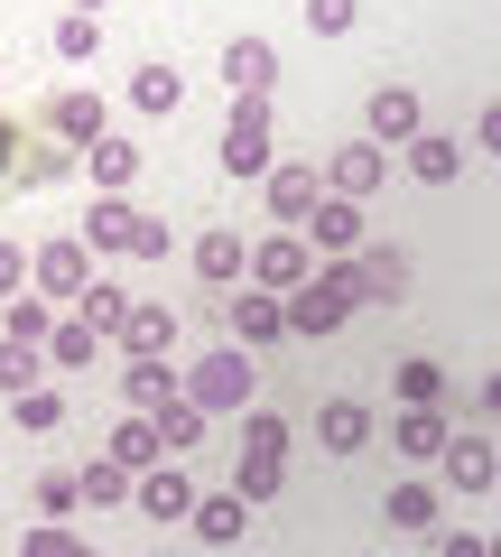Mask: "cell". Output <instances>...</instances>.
I'll return each instance as SVG.
<instances>
[{"label": "cell", "instance_id": "16", "mask_svg": "<svg viewBox=\"0 0 501 557\" xmlns=\"http://www.w3.org/2000/svg\"><path fill=\"white\" fill-rule=\"evenodd\" d=\"M306 251H325V260H353V251H362V205L325 196L316 214H306Z\"/></svg>", "mask_w": 501, "mask_h": 557}, {"label": "cell", "instance_id": "17", "mask_svg": "<svg viewBox=\"0 0 501 557\" xmlns=\"http://www.w3.org/2000/svg\"><path fill=\"white\" fill-rule=\"evenodd\" d=\"M223 84L270 102V84H279V47H270V38H233V47H223Z\"/></svg>", "mask_w": 501, "mask_h": 557}, {"label": "cell", "instance_id": "44", "mask_svg": "<svg viewBox=\"0 0 501 557\" xmlns=\"http://www.w3.org/2000/svg\"><path fill=\"white\" fill-rule=\"evenodd\" d=\"M306 28H316V38H343V28H353V0H306Z\"/></svg>", "mask_w": 501, "mask_h": 557}, {"label": "cell", "instance_id": "1", "mask_svg": "<svg viewBox=\"0 0 501 557\" xmlns=\"http://www.w3.org/2000/svg\"><path fill=\"white\" fill-rule=\"evenodd\" d=\"M353 307H362V278H353V260H316V278H306L298 298H288V335L325 344V335H343V325H353Z\"/></svg>", "mask_w": 501, "mask_h": 557}, {"label": "cell", "instance_id": "22", "mask_svg": "<svg viewBox=\"0 0 501 557\" xmlns=\"http://www.w3.org/2000/svg\"><path fill=\"white\" fill-rule=\"evenodd\" d=\"M177 391H186L177 362H130V372H121V399H130V418H159Z\"/></svg>", "mask_w": 501, "mask_h": 557}, {"label": "cell", "instance_id": "18", "mask_svg": "<svg viewBox=\"0 0 501 557\" xmlns=\"http://www.w3.org/2000/svg\"><path fill=\"white\" fill-rule=\"evenodd\" d=\"M167 344H177V307L140 298V307H130V325H121V354H130V362H167Z\"/></svg>", "mask_w": 501, "mask_h": 557}, {"label": "cell", "instance_id": "38", "mask_svg": "<svg viewBox=\"0 0 501 557\" xmlns=\"http://www.w3.org/2000/svg\"><path fill=\"white\" fill-rule=\"evenodd\" d=\"M10 418H20L28 437H47V428H57V418H65V399H57V391H47V381H38V391H20V399H10Z\"/></svg>", "mask_w": 501, "mask_h": 557}, {"label": "cell", "instance_id": "11", "mask_svg": "<svg viewBox=\"0 0 501 557\" xmlns=\"http://www.w3.org/2000/svg\"><path fill=\"white\" fill-rule=\"evenodd\" d=\"M196 278H204V288H241V278H251V242H241L233 223L196 233Z\"/></svg>", "mask_w": 501, "mask_h": 557}, {"label": "cell", "instance_id": "45", "mask_svg": "<svg viewBox=\"0 0 501 557\" xmlns=\"http://www.w3.org/2000/svg\"><path fill=\"white\" fill-rule=\"evenodd\" d=\"M474 149H492V159H501V102H483V112H474Z\"/></svg>", "mask_w": 501, "mask_h": 557}, {"label": "cell", "instance_id": "25", "mask_svg": "<svg viewBox=\"0 0 501 557\" xmlns=\"http://www.w3.org/2000/svg\"><path fill=\"white\" fill-rule=\"evenodd\" d=\"M47 335H57V307H47L38 288L0 307V344H28V354H47Z\"/></svg>", "mask_w": 501, "mask_h": 557}, {"label": "cell", "instance_id": "34", "mask_svg": "<svg viewBox=\"0 0 501 557\" xmlns=\"http://www.w3.org/2000/svg\"><path fill=\"white\" fill-rule=\"evenodd\" d=\"M390 520L400 530H437V483H390Z\"/></svg>", "mask_w": 501, "mask_h": 557}, {"label": "cell", "instance_id": "3", "mask_svg": "<svg viewBox=\"0 0 501 557\" xmlns=\"http://www.w3.org/2000/svg\"><path fill=\"white\" fill-rule=\"evenodd\" d=\"M270 139H279V131H270V102H261V94H233V121H223V168H233V177H270V168H279V159H270Z\"/></svg>", "mask_w": 501, "mask_h": 557}, {"label": "cell", "instance_id": "21", "mask_svg": "<svg viewBox=\"0 0 501 557\" xmlns=\"http://www.w3.org/2000/svg\"><path fill=\"white\" fill-rule=\"evenodd\" d=\"M316 437H325V456H362V446H372V409H362V399H325Z\"/></svg>", "mask_w": 501, "mask_h": 557}, {"label": "cell", "instance_id": "30", "mask_svg": "<svg viewBox=\"0 0 501 557\" xmlns=\"http://www.w3.org/2000/svg\"><path fill=\"white\" fill-rule=\"evenodd\" d=\"M75 483H84V502H93V511H112V502H130V493H140V474H130V465H112V456H93Z\"/></svg>", "mask_w": 501, "mask_h": 557}, {"label": "cell", "instance_id": "12", "mask_svg": "<svg viewBox=\"0 0 501 557\" xmlns=\"http://www.w3.org/2000/svg\"><path fill=\"white\" fill-rule=\"evenodd\" d=\"M130 502H140L149 520H196V502H204V493H196V474H186V465H149Z\"/></svg>", "mask_w": 501, "mask_h": 557}, {"label": "cell", "instance_id": "48", "mask_svg": "<svg viewBox=\"0 0 501 557\" xmlns=\"http://www.w3.org/2000/svg\"><path fill=\"white\" fill-rule=\"evenodd\" d=\"M10 168H20V131H10V121H0V177H10Z\"/></svg>", "mask_w": 501, "mask_h": 557}, {"label": "cell", "instance_id": "8", "mask_svg": "<svg viewBox=\"0 0 501 557\" xmlns=\"http://www.w3.org/2000/svg\"><path fill=\"white\" fill-rule=\"evenodd\" d=\"M261 196H270V223L279 233H306V214L325 205V168H270Z\"/></svg>", "mask_w": 501, "mask_h": 557}, {"label": "cell", "instance_id": "23", "mask_svg": "<svg viewBox=\"0 0 501 557\" xmlns=\"http://www.w3.org/2000/svg\"><path fill=\"white\" fill-rule=\"evenodd\" d=\"M112 465H130V474H149V465H167L159 446V418H112V446H102Z\"/></svg>", "mask_w": 501, "mask_h": 557}, {"label": "cell", "instance_id": "50", "mask_svg": "<svg viewBox=\"0 0 501 557\" xmlns=\"http://www.w3.org/2000/svg\"><path fill=\"white\" fill-rule=\"evenodd\" d=\"M483 548H492V557H501V530H492V539H483Z\"/></svg>", "mask_w": 501, "mask_h": 557}, {"label": "cell", "instance_id": "37", "mask_svg": "<svg viewBox=\"0 0 501 557\" xmlns=\"http://www.w3.org/2000/svg\"><path fill=\"white\" fill-rule=\"evenodd\" d=\"M93 47H102V20L65 10V20H57V57H65V65H93Z\"/></svg>", "mask_w": 501, "mask_h": 557}, {"label": "cell", "instance_id": "41", "mask_svg": "<svg viewBox=\"0 0 501 557\" xmlns=\"http://www.w3.org/2000/svg\"><path fill=\"white\" fill-rule=\"evenodd\" d=\"M75 502H84V483H75V474H38V511H47V520H65Z\"/></svg>", "mask_w": 501, "mask_h": 557}, {"label": "cell", "instance_id": "28", "mask_svg": "<svg viewBox=\"0 0 501 557\" xmlns=\"http://www.w3.org/2000/svg\"><path fill=\"white\" fill-rule=\"evenodd\" d=\"M279 483H288V456H270V446H241L233 456V493L241 502H270Z\"/></svg>", "mask_w": 501, "mask_h": 557}, {"label": "cell", "instance_id": "43", "mask_svg": "<svg viewBox=\"0 0 501 557\" xmlns=\"http://www.w3.org/2000/svg\"><path fill=\"white\" fill-rule=\"evenodd\" d=\"M10 298H28V251H20V242H0V307H10Z\"/></svg>", "mask_w": 501, "mask_h": 557}, {"label": "cell", "instance_id": "19", "mask_svg": "<svg viewBox=\"0 0 501 557\" xmlns=\"http://www.w3.org/2000/svg\"><path fill=\"white\" fill-rule=\"evenodd\" d=\"M400 159H409V177H418V186H455V177H464V139H446V131H418V139L400 149Z\"/></svg>", "mask_w": 501, "mask_h": 557}, {"label": "cell", "instance_id": "6", "mask_svg": "<svg viewBox=\"0 0 501 557\" xmlns=\"http://www.w3.org/2000/svg\"><path fill=\"white\" fill-rule=\"evenodd\" d=\"M93 251H84V242H38V251H28V288H38L47 307L57 298H84V288H93Z\"/></svg>", "mask_w": 501, "mask_h": 557}, {"label": "cell", "instance_id": "26", "mask_svg": "<svg viewBox=\"0 0 501 557\" xmlns=\"http://www.w3.org/2000/svg\"><path fill=\"white\" fill-rule=\"evenodd\" d=\"M130 307H140V298H130V288H112V278H93V288H84V298H75V317L93 325L102 344H121V325H130Z\"/></svg>", "mask_w": 501, "mask_h": 557}, {"label": "cell", "instance_id": "14", "mask_svg": "<svg viewBox=\"0 0 501 557\" xmlns=\"http://www.w3.org/2000/svg\"><path fill=\"white\" fill-rule=\"evenodd\" d=\"M381 177H390V149H372V139H362V149H335V159H325V196H343V205H362Z\"/></svg>", "mask_w": 501, "mask_h": 557}, {"label": "cell", "instance_id": "49", "mask_svg": "<svg viewBox=\"0 0 501 557\" xmlns=\"http://www.w3.org/2000/svg\"><path fill=\"white\" fill-rule=\"evenodd\" d=\"M75 10H84V20H102V0H75Z\"/></svg>", "mask_w": 501, "mask_h": 557}, {"label": "cell", "instance_id": "24", "mask_svg": "<svg viewBox=\"0 0 501 557\" xmlns=\"http://www.w3.org/2000/svg\"><path fill=\"white\" fill-rule=\"evenodd\" d=\"M75 149H65V139H20V168H10V177L28 186V196H38V186H57V177H75Z\"/></svg>", "mask_w": 501, "mask_h": 557}, {"label": "cell", "instance_id": "4", "mask_svg": "<svg viewBox=\"0 0 501 557\" xmlns=\"http://www.w3.org/2000/svg\"><path fill=\"white\" fill-rule=\"evenodd\" d=\"M306 278H316L306 233H261V242H251V288H270V298H298Z\"/></svg>", "mask_w": 501, "mask_h": 557}, {"label": "cell", "instance_id": "31", "mask_svg": "<svg viewBox=\"0 0 501 557\" xmlns=\"http://www.w3.org/2000/svg\"><path fill=\"white\" fill-rule=\"evenodd\" d=\"M446 409H400V456H446Z\"/></svg>", "mask_w": 501, "mask_h": 557}, {"label": "cell", "instance_id": "42", "mask_svg": "<svg viewBox=\"0 0 501 557\" xmlns=\"http://www.w3.org/2000/svg\"><path fill=\"white\" fill-rule=\"evenodd\" d=\"M167 251H177V233H167L159 214H140V233H130V260H167Z\"/></svg>", "mask_w": 501, "mask_h": 557}, {"label": "cell", "instance_id": "39", "mask_svg": "<svg viewBox=\"0 0 501 557\" xmlns=\"http://www.w3.org/2000/svg\"><path fill=\"white\" fill-rule=\"evenodd\" d=\"M38 372H47V362L28 354V344H0V391H10V399H20V391H38Z\"/></svg>", "mask_w": 501, "mask_h": 557}, {"label": "cell", "instance_id": "9", "mask_svg": "<svg viewBox=\"0 0 501 557\" xmlns=\"http://www.w3.org/2000/svg\"><path fill=\"white\" fill-rule=\"evenodd\" d=\"M47 139H65V149H75V159H84V149H93V139H102V94H84V84H65V94L57 102H47Z\"/></svg>", "mask_w": 501, "mask_h": 557}, {"label": "cell", "instance_id": "10", "mask_svg": "<svg viewBox=\"0 0 501 557\" xmlns=\"http://www.w3.org/2000/svg\"><path fill=\"white\" fill-rule=\"evenodd\" d=\"M130 233H140V205H130V196H93V205H84V251H93V260H112V251H130Z\"/></svg>", "mask_w": 501, "mask_h": 557}, {"label": "cell", "instance_id": "7", "mask_svg": "<svg viewBox=\"0 0 501 557\" xmlns=\"http://www.w3.org/2000/svg\"><path fill=\"white\" fill-rule=\"evenodd\" d=\"M362 121H372V149H409V139L427 131V102L409 94V84H372V102H362Z\"/></svg>", "mask_w": 501, "mask_h": 557}, {"label": "cell", "instance_id": "40", "mask_svg": "<svg viewBox=\"0 0 501 557\" xmlns=\"http://www.w3.org/2000/svg\"><path fill=\"white\" fill-rule=\"evenodd\" d=\"M241 446H270V456H288V418H279V409H251V418H241Z\"/></svg>", "mask_w": 501, "mask_h": 557}, {"label": "cell", "instance_id": "47", "mask_svg": "<svg viewBox=\"0 0 501 557\" xmlns=\"http://www.w3.org/2000/svg\"><path fill=\"white\" fill-rule=\"evenodd\" d=\"M474 418H501V372H483V381H474Z\"/></svg>", "mask_w": 501, "mask_h": 557}, {"label": "cell", "instance_id": "2", "mask_svg": "<svg viewBox=\"0 0 501 557\" xmlns=\"http://www.w3.org/2000/svg\"><path fill=\"white\" fill-rule=\"evenodd\" d=\"M251 381H261V362L241 354V344H214L204 362H186V399H196L204 418L214 409H251Z\"/></svg>", "mask_w": 501, "mask_h": 557}, {"label": "cell", "instance_id": "27", "mask_svg": "<svg viewBox=\"0 0 501 557\" xmlns=\"http://www.w3.org/2000/svg\"><path fill=\"white\" fill-rule=\"evenodd\" d=\"M241 530H251V502H241V493H204L196 502V539H204V548H233Z\"/></svg>", "mask_w": 501, "mask_h": 557}, {"label": "cell", "instance_id": "29", "mask_svg": "<svg viewBox=\"0 0 501 557\" xmlns=\"http://www.w3.org/2000/svg\"><path fill=\"white\" fill-rule=\"evenodd\" d=\"M186 102V84H177V65H140L130 75V112H149V121H167Z\"/></svg>", "mask_w": 501, "mask_h": 557}, {"label": "cell", "instance_id": "36", "mask_svg": "<svg viewBox=\"0 0 501 557\" xmlns=\"http://www.w3.org/2000/svg\"><path fill=\"white\" fill-rule=\"evenodd\" d=\"M20 557H93V548H84V539L65 530V520H28V539H20Z\"/></svg>", "mask_w": 501, "mask_h": 557}, {"label": "cell", "instance_id": "13", "mask_svg": "<svg viewBox=\"0 0 501 557\" xmlns=\"http://www.w3.org/2000/svg\"><path fill=\"white\" fill-rule=\"evenodd\" d=\"M353 278H362V298L400 307V298H409V251H400V242H362V251H353Z\"/></svg>", "mask_w": 501, "mask_h": 557}, {"label": "cell", "instance_id": "20", "mask_svg": "<svg viewBox=\"0 0 501 557\" xmlns=\"http://www.w3.org/2000/svg\"><path fill=\"white\" fill-rule=\"evenodd\" d=\"M84 177H93V196H121V186L140 177V149H130L121 131H102L93 149H84Z\"/></svg>", "mask_w": 501, "mask_h": 557}, {"label": "cell", "instance_id": "35", "mask_svg": "<svg viewBox=\"0 0 501 557\" xmlns=\"http://www.w3.org/2000/svg\"><path fill=\"white\" fill-rule=\"evenodd\" d=\"M400 409H446V372L437 362H400Z\"/></svg>", "mask_w": 501, "mask_h": 557}, {"label": "cell", "instance_id": "15", "mask_svg": "<svg viewBox=\"0 0 501 557\" xmlns=\"http://www.w3.org/2000/svg\"><path fill=\"white\" fill-rule=\"evenodd\" d=\"M446 483H455V493H492V483H501V456H492V446H483V428H464V437H446Z\"/></svg>", "mask_w": 501, "mask_h": 557}, {"label": "cell", "instance_id": "46", "mask_svg": "<svg viewBox=\"0 0 501 557\" xmlns=\"http://www.w3.org/2000/svg\"><path fill=\"white\" fill-rule=\"evenodd\" d=\"M437 557H492V548H483L474 530H446V539H437Z\"/></svg>", "mask_w": 501, "mask_h": 557}, {"label": "cell", "instance_id": "32", "mask_svg": "<svg viewBox=\"0 0 501 557\" xmlns=\"http://www.w3.org/2000/svg\"><path fill=\"white\" fill-rule=\"evenodd\" d=\"M196 437H204V409H196V399L177 391V399H167V409H159V446H167V456L186 465V446H196Z\"/></svg>", "mask_w": 501, "mask_h": 557}, {"label": "cell", "instance_id": "5", "mask_svg": "<svg viewBox=\"0 0 501 557\" xmlns=\"http://www.w3.org/2000/svg\"><path fill=\"white\" fill-rule=\"evenodd\" d=\"M223 325H233L241 354H270V344H288V298H270V288H251V278H241L233 298H223Z\"/></svg>", "mask_w": 501, "mask_h": 557}, {"label": "cell", "instance_id": "33", "mask_svg": "<svg viewBox=\"0 0 501 557\" xmlns=\"http://www.w3.org/2000/svg\"><path fill=\"white\" fill-rule=\"evenodd\" d=\"M47 362H65V372H84V362H102V335L84 317H65L57 335H47Z\"/></svg>", "mask_w": 501, "mask_h": 557}]
</instances>
